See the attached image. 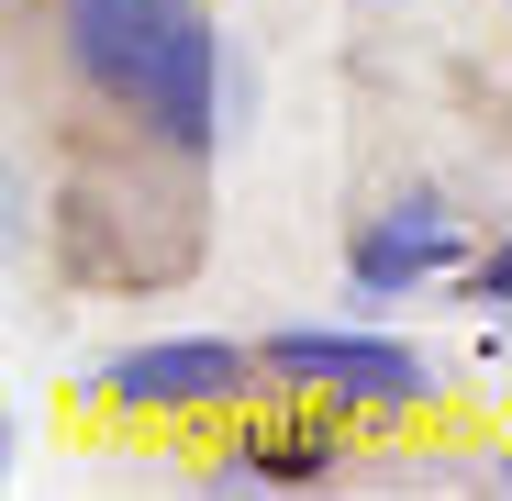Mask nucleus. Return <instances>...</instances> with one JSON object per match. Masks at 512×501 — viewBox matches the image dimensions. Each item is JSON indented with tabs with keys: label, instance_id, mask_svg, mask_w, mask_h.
Instances as JSON below:
<instances>
[{
	"label": "nucleus",
	"instance_id": "obj_2",
	"mask_svg": "<svg viewBox=\"0 0 512 501\" xmlns=\"http://www.w3.org/2000/svg\"><path fill=\"white\" fill-rule=\"evenodd\" d=\"M268 368L301 390H334V401H423L435 390V368L412 346H379V334H279Z\"/></svg>",
	"mask_w": 512,
	"mask_h": 501
},
{
	"label": "nucleus",
	"instance_id": "obj_6",
	"mask_svg": "<svg viewBox=\"0 0 512 501\" xmlns=\"http://www.w3.org/2000/svg\"><path fill=\"white\" fill-rule=\"evenodd\" d=\"M323 457H334V446L312 435V446H256L245 468H256V479H323Z\"/></svg>",
	"mask_w": 512,
	"mask_h": 501
},
{
	"label": "nucleus",
	"instance_id": "obj_5",
	"mask_svg": "<svg viewBox=\"0 0 512 501\" xmlns=\"http://www.w3.org/2000/svg\"><path fill=\"white\" fill-rule=\"evenodd\" d=\"M446 257H457V223H446V201H423V190H412V201H390V212L368 223V245H357V290L379 301L390 279H435Z\"/></svg>",
	"mask_w": 512,
	"mask_h": 501
},
{
	"label": "nucleus",
	"instance_id": "obj_3",
	"mask_svg": "<svg viewBox=\"0 0 512 501\" xmlns=\"http://www.w3.org/2000/svg\"><path fill=\"white\" fill-rule=\"evenodd\" d=\"M234 379H245V357L212 346V334H179V346H134V357H112V401H145V412L223 401Z\"/></svg>",
	"mask_w": 512,
	"mask_h": 501
},
{
	"label": "nucleus",
	"instance_id": "obj_8",
	"mask_svg": "<svg viewBox=\"0 0 512 501\" xmlns=\"http://www.w3.org/2000/svg\"><path fill=\"white\" fill-rule=\"evenodd\" d=\"M501 479H512V468H501Z\"/></svg>",
	"mask_w": 512,
	"mask_h": 501
},
{
	"label": "nucleus",
	"instance_id": "obj_1",
	"mask_svg": "<svg viewBox=\"0 0 512 501\" xmlns=\"http://www.w3.org/2000/svg\"><path fill=\"white\" fill-rule=\"evenodd\" d=\"M179 23H190V0H67V67L112 101H145V78L179 45Z\"/></svg>",
	"mask_w": 512,
	"mask_h": 501
},
{
	"label": "nucleus",
	"instance_id": "obj_4",
	"mask_svg": "<svg viewBox=\"0 0 512 501\" xmlns=\"http://www.w3.org/2000/svg\"><path fill=\"white\" fill-rule=\"evenodd\" d=\"M212 56H223V34H212L201 12L179 23V45L156 56V78H145V101H134V112H145L167 145H212Z\"/></svg>",
	"mask_w": 512,
	"mask_h": 501
},
{
	"label": "nucleus",
	"instance_id": "obj_7",
	"mask_svg": "<svg viewBox=\"0 0 512 501\" xmlns=\"http://www.w3.org/2000/svg\"><path fill=\"white\" fill-rule=\"evenodd\" d=\"M479 301H512V245H490V257H479Z\"/></svg>",
	"mask_w": 512,
	"mask_h": 501
}]
</instances>
